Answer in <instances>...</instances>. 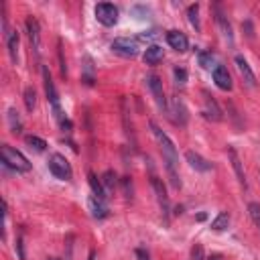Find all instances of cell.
I'll use <instances>...</instances> for the list:
<instances>
[{
  "mask_svg": "<svg viewBox=\"0 0 260 260\" xmlns=\"http://www.w3.org/2000/svg\"><path fill=\"white\" fill-rule=\"evenodd\" d=\"M148 126H150V132H153L155 140L161 146V153H163V159H165V167H167V173H169L171 185L175 189H179L181 187V179L177 175V148H175V144H173V140L163 132L155 122H150Z\"/></svg>",
  "mask_w": 260,
  "mask_h": 260,
  "instance_id": "obj_1",
  "label": "cell"
},
{
  "mask_svg": "<svg viewBox=\"0 0 260 260\" xmlns=\"http://www.w3.org/2000/svg\"><path fill=\"white\" fill-rule=\"evenodd\" d=\"M0 157H2V165L4 167H10L18 173H27L31 171V163L29 159L20 153V150L8 146V144H2V148H0Z\"/></svg>",
  "mask_w": 260,
  "mask_h": 260,
  "instance_id": "obj_2",
  "label": "cell"
},
{
  "mask_svg": "<svg viewBox=\"0 0 260 260\" xmlns=\"http://www.w3.org/2000/svg\"><path fill=\"white\" fill-rule=\"evenodd\" d=\"M43 81H45L47 100H49V104H51V108H53V114H55V118L61 122V126H63V128H65V126H69V122L63 118L61 104H59V94H57V90H55V83H53L51 73H49V69H47V67H43Z\"/></svg>",
  "mask_w": 260,
  "mask_h": 260,
  "instance_id": "obj_3",
  "label": "cell"
},
{
  "mask_svg": "<svg viewBox=\"0 0 260 260\" xmlns=\"http://www.w3.org/2000/svg\"><path fill=\"white\" fill-rule=\"evenodd\" d=\"M47 165H49V171L53 173V175H55L57 179H61V181H69V179L73 177V171H71L69 161L65 159L63 155H59V153L51 155Z\"/></svg>",
  "mask_w": 260,
  "mask_h": 260,
  "instance_id": "obj_4",
  "label": "cell"
},
{
  "mask_svg": "<svg viewBox=\"0 0 260 260\" xmlns=\"http://www.w3.org/2000/svg\"><path fill=\"white\" fill-rule=\"evenodd\" d=\"M112 51L120 57L132 59L138 55V41L136 39H128V37H118L112 41Z\"/></svg>",
  "mask_w": 260,
  "mask_h": 260,
  "instance_id": "obj_5",
  "label": "cell"
},
{
  "mask_svg": "<svg viewBox=\"0 0 260 260\" xmlns=\"http://www.w3.org/2000/svg\"><path fill=\"white\" fill-rule=\"evenodd\" d=\"M94 14L98 18V23L104 27H114L118 23V8L110 2H100L94 8Z\"/></svg>",
  "mask_w": 260,
  "mask_h": 260,
  "instance_id": "obj_6",
  "label": "cell"
},
{
  "mask_svg": "<svg viewBox=\"0 0 260 260\" xmlns=\"http://www.w3.org/2000/svg\"><path fill=\"white\" fill-rule=\"evenodd\" d=\"M201 96H203V114H205V118L211 120V122H222L224 120V112H222L220 104L215 102V98L209 92H205V90L201 92Z\"/></svg>",
  "mask_w": 260,
  "mask_h": 260,
  "instance_id": "obj_7",
  "label": "cell"
},
{
  "mask_svg": "<svg viewBox=\"0 0 260 260\" xmlns=\"http://www.w3.org/2000/svg\"><path fill=\"white\" fill-rule=\"evenodd\" d=\"M144 81H146V85H148V90L153 92L157 104L163 108V110H167V100H165V92H163V81H161V77L155 75V73H150V75H146Z\"/></svg>",
  "mask_w": 260,
  "mask_h": 260,
  "instance_id": "obj_8",
  "label": "cell"
},
{
  "mask_svg": "<svg viewBox=\"0 0 260 260\" xmlns=\"http://www.w3.org/2000/svg\"><path fill=\"white\" fill-rule=\"evenodd\" d=\"M167 112H169V116L173 118V122H175V124H179V126L187 124V108H185V104L179 98L171 100V106L167 108Z\"/></svg>",
  "mask_w": 260,
  "mask_h": 260,
  "instance_id": "obj_9",
  "label": "cell"
},
{
  "mask_svg": "<svg viewBox=\"0 0 260 260\" xmlns=\"http://www.w3.org/2000/svg\"><path fill=\"white\" fill-rule=\"evenodd\" d=\"M25 27H27V33H29L31 45H33L35 53L39 55V53H41V27H39V20H37L35 16H27Z\"/></svg>",
  "mask_w": 260,
  "mask_h": 260,
  "instance_id": "obj_10",
  "label": "cell"
},
{
  "mask_svg": "<svg viewBox=\"0 0 260 260\" xmlns=\"http://www.w3.org/2000/svg\"><path fill=\"white\" fill-rule=\"evenodd\" d=\"M213 81H215V85H218L220 90H224V92H230L232 88H234V83H232V77H230V73H228V69L224 67V65H215L213 67Z\"/></svg>",
  "mask_w": 260,
  "mask_h": 260,
  "instance_id": "obj_11",
  "label": "cell"
},
{
  "mask_svg": "<svg viewBox=\"0 0 260 260\" xmlns=\"http://www.w3.org/2000/svg\"><path fill=\"white\" fill-rule=\"evenodd\" d=\"M236 67H238V71H240V75H242V79H244V83L248 85V88H254L256 85V75H254V71L250 69V65H248V61L242 57V55H236Z\"/></svg>",
  "mask_w": 260,
  "mask_h": 260,
  "instance_id": "obj_12",
  "label": "cell"
},
{
  "mask_svg": "<svg viewBox=\"0 0 260 260\" xmlns=\"http://www.w3.org/2000/svg\"><path fill=\"white\" fill-rule=\"evenodd\" d=\"M185 159H187V163H189L195 171L207 173V171H211V169H213V165H211L209 161H205L199 153H195V150H187V153H185Z\"/></svg>",
  "mask_w": 260,
  "mask_h": 260,
  "instance_id": "obj_13",
  "label": "cell"
},
{
  "mask_svg": "<svg viewBox=\"0 0 260 260\" xmlns=\"http://www.w3.org/2000/svg\"><path fill=\"white\" fill-rule=\"evenodd\" d=\"M167 43H169V45L175 49V51H179V53H185V51L189 49L187 37H185L183 33H179V31H169V33H167Z\"/></svg>",
  "mask_w": 260,
  "mask_h": 260,
  "instance_id": "obj_14",
  "label": "cell"
},
{
  "mask_svg": "<svg viewBox=\"0 0 260 260\" xmlns=\"http://www.w3.org/2000/svg\"><path fill=\"white\" fill-rule=\"evenodd\" d=\"M228 157H230V161H232V167H234V171H236V177H238V181H240V185L246 189V175H244V169H242V161H240V157H238V153H236V148H228Z\"/></svg>",
  "mask_w": 260,
  "mask_h": 260,
  "instance_id": "obj_15",
  "label": "cell"
},
{
  "mask_svg": "<svg viewBox=\"0 0 260 260\" xmlns=\"http://www.w3.org/2000/svg\"><path fill=\"white\" fill-rule=\"evenodd\" d=\"M150 185H153V191H155V195H157V199H159L163 211H167V209H169V197H167V191H165L163 181L153 175V177H150Z\"/></svg>",
  "mask_w": 260,
  "mask_h": 260,
  "instance_id": "obj_16",
  "label": "cell"
},
{
  "mask_svg": "<svg viewBox=\"0 0 260 260\" xmlns=\"http://www.w3.org/2000/svg\"><path fill=\"white\" fill-rule=\"evenodd\" d=\"M163 47H159V45H148L146 47V51H144V55H142V59H144V63L146 65H157V63H161L163 61Z\"/></svg>",
  "mask_w": 260,
  "mask_h": 260,
  "instance_id": "obj_17",
  "label": "cell"
},
{
  "mask_svg": "<svg viewBox=\"0 0 260 260\" xmlns=\"http://www.w3.org/2000/svg\"><path fill=\"white\" fill-rule=\"evenodd\" d=\"M215 20H218V27H220V31H222L224 39H226L228 43H234V33H232V25H230V20L226 18V14H224V12H218V16H215Z\"/></svg>",
  "mask_w": 260,
  "mask_h": 260,
  "instance_id": "obj_18",
  "label": "cell"
},
{
  "mask_svg": "<svg viewBox=\"0 0 260 260\" xmlns=\"http://www.w3.org/2000/svg\"><path fill=\"white\" fill-rule=\"evenodd\" d=\"M88 181H90V187L94 191V197H98L100 201H104L106 199V187H104V183L94 175V173H88Z\"/></svg>",
  "mask_w": 260,
  "mask_h": 260,
  "instance_id": "obj_19",
  "label": "cell"
},
{
  "mask_svg": "<svg viewBox=\"0 0 260 260\" xmlns=\"http://www.w3.org/2000/svg\"><path fill=\"white\" fill-rule=\"evenodd\" d=\"M6 47H8V55L12 59V63H16L18 59V33L16 31H10L8 37H6Z\"/></svg>",
  "mask_w": 260,
  "mask_h": 260,
  "instance_id": "obj_20",
  "label": "cell"
},
{
  "mask_svg": "<svg viewBox=\"0 0 260 260\" xmlns=\"http://www.w3.org/2000/svg\"><path fill=\"white\" fill-rule=\"evenodd\" d=\"M88 205H90V211H92L94 218L102 220V218H106V215H108V207H106V205H104V201H100L98 197H90Z\"/></svg>",
  "mask_w": 260,
  "mask_h": 260,
  "instance_id": "obj_21",
  "label": "cell"
},
{
  "mask_svg": "<svg viewBox=\"0 0 260 260\" xmlns=\"http://www.w3.org/2000/svg\"><path fill=\"white\" fill-rule=\"evenodd\" d=\"M228 226H230V213L228 211H220L218 218L211 222V230L213 232H224Z\"/></svg>",
  "mask_w": 260,
  "mask_h": 260,
  "instance_id": "obj_22",
  "label": "cell"
},
{
  "mask_svg": "<svg viewBox=\"0 0 260 260\" xmlns=\"http://www.w3.org/2000/svg\"><path fill=\"white\" fill-rule=\"evenodd\" d=\"M25 142H27L31 148H35L37 153H43V150L47 148V142L43 140V138H39V136H35V134H29V136H25Z\"/></svg>",
  "mask_w": 260,
  "mask_h": 260,
  "instance_id": "obj_23",
  "label": "cell"
},
{
  "mask_svg": "<svg viewBox=\"0 0 260 260\" xmlns=\"http://www.w3.org/2000/svg\"><path fill=\"white\" fill-rule=\"evenodd\" d=\"M187 16H189V23L195 31H199V4H191L187 8Z\"/></svg>",
  "mask_w": 260,
  "mask_h": 260,
  "instance_id": "obj_24",
  "label": "cell"
},
{
  "mask_svg": "<svg viewBox=\"0 0 260 260\" xmlns=\"http://www.w3.org/2000/svg\"><path fill=\"white\" fill-rule=\"evenodd\" d=\"M25 106H27L29 112L35 110V106H37V92H35L33 88H27V90H25Z\"/></svg>",
  "mask_w": 260,
  "mask_h": 260,
  "instance_id": "obj_25",
  "label": "cell"
},
{
  "mask_svg": "<svg viewBox=\"0 0 260 260\" xmlns=\"http://www.w3.org/2000/svg\"><path fill=\"white\" fill-rule=\"evenodd\" d=\"M102 183H104L106 191H114V187H116V175H114L112 171H106L104 175H102Z\"/></svg>",
  "mask_w": 260,
  "mask_h": 260,
  "instance_id": "obj_26",
  "label": "cell"
},
{
  "mask_svg": "<svg viewBox=\"0 0 260 260\" xmlns=\"http://www.w3.org/2000/svg\"><path fill=\"white\" fill-rule=\"evenodd\" d=\"M8 122H10V128H12V132H20V118H18V112L14 110V108H10L8 110Z\"/></svg>",
  "mask_w": 260,
  "mask_h": 260,
  "instance_id": "obj_27",
  "label": "cell"
},
{
  "mask_svg": "<svg viewBox=\"0 0 260 260\" xmlns=\"http://www.w3.org/2000/svg\"><path fill=\"white\" fill-rule=\"evenodd\" d=\"M248 213H250L254 226L260 230V205H258V203H250V205H248Z\"/></svg>",
  "mask_w": 260,
  "mask_h": 260,
  "instance_id": "obj_28",
  "label": "cell"
},
{
  "mask_svg": "<svg viewBox=\"0 0 260 260\" xmlns=\"http://www.w3.org/2000/svg\"><path fill=\"white\" fill-rule=\"evenodd\" d=\"M199 65L205 69H211V65H213V55L207 53V51H201L199 53Z\"/></svg>",
  "mask_w": 260,
  "mask_h": 260,
  "instance_id": "obj_29",
  "label": "cell"
},
{
  "mask_svg": "<svg viewBox=\"0 0 260 260\" xmlns=\"http://www.w3.org/2000/svg\"><path fill=\"white\" fill-rule=\"evenodd\" d=\"M173 75H175V81H177L179 85H185V83H187V71H185L183 67H175V69H173Z\"/></svg>",
  "mask_w": 260,
  "mask_h": 260,
  "instance_id": "obj_30",
  "label": "cell"
},
{
  "mask_svg": "<svg viewBox=\"0 0 260 260\" xmlns=\"http://www.w3.org/2000/svg\"><path fill=\"white\" fill-rule=\"evenodd\" d=\"M191 258L193 260H203V248L199 244H195L193 250H191Z\"/></svg>",
  "mask_w": 260,
  "mask_h": 260,
  "instance_id": "obj_31",
  "label": "cell"
},
{
  "mask_svg": "<svg viewBox=\"0 0 260 260\" xmlns=\"http://www.w3.org/2000/svg\"><path fill=\"white\" fill-rule=\"evenodd\" d=\"M153 37H157V33H155V31H150V33H142V35H140V39H153Z\"/></svg>",
  "mask_w": 260,
  "mask_h": 260,
  "instance_id": "obj_32",
  "label": "cell"
},
{
  "mask_svg": "<svg viewBox=\"0 0 260 260\" xmlns=\"http://www.w3.org/2000/svg\"><path fill=\"white\" fill-rule=\"evenodd\" d=\"M88 260H96V252H90V256H88Z\"/></svg>",
  "mask_w": 260,
  "mask_h": 260,
  "instance_id": "obj_33",
  "label": "cell"
},
{
  "mask_svg": "<svg viewBox=\"0 0 260 260\" xmlns=\"http://www.w3.org/2000/svg\"><path fill=\"white\" fill-rule=\"evenodd\" d=\"M209 260H220V258H218V256H211V258H209Z\"/></svg>",
  "mask_w": 260,
  "mask_h": 260,
  "instance_id": "obj_34",
  "label": "cell"
},
{
  "mask_svg": "<svg viewBox=\"0 0 260 260\" xmlns=\"http://www.w3.org/2000/svg\"><path fill=\"white\" fill-rule=\"evenodd\" d=\"M49 260H57V258H49Z\"/></svg>",
  "mask_w": 260,
  "mask_h": 260,
  "instance_id": "obj_35",
  "label": "cell"
}]
</instances>
